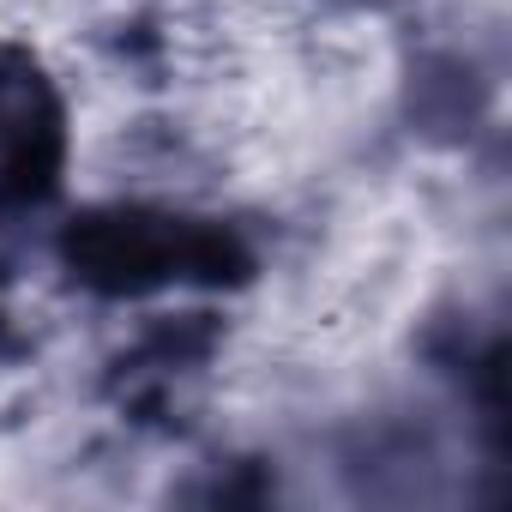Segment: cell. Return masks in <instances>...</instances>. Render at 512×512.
<instances>
[{"label": "cell", "mask_w": 512, "mask_h": 512, "mask_svg": "<svg viewBox=\"0 0 512 512\" xmlns=\"http://www.w3.org/2000/svg\"><path fill=\"white\" fill-rule=\"evenodd\" d=\"M43 133H49V115L37 103V85L13 67H0V169L25 163Z\"/></svg>", "instance_id": "6da1fadb"}]
</instances>
